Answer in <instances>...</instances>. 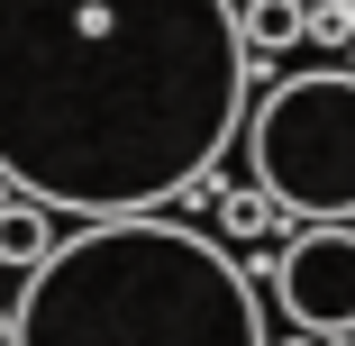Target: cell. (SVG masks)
I'll return each mask as SVG.
<instances>
[{
    "instance_id": "obj_2",
    "label": "cell",
    "mask_w": 355,
    "mask_h": 346,
    "mask_svg": "<svg viewBox=\"0 0 355 346\" xmlns=\"http://www.w3.org/2000/svg\"><path fill=\"white\" fill-rule=\"evenodd\" d=\"M273 310L328 337V346H355V219H301L273 255Z\"/></svg>"
},
{
    "instance_id": "obj_1",
    "label": "cell",
    "mask_w": 355,
    "mask_h": 346,
    "mask_svg": "<svg viewBox=\"0 0 355 346\" xmlns=\"http://www.w3.org/2000/svg\"><path fill=\"white\" fill-rule=\"evenodd\" d=\"M246 164L292 219H355V37H319L255 83Z\"/></svg>"
}]
</instances>
